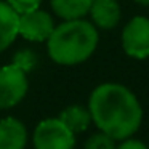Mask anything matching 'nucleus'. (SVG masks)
Here are the masks:
<instances>
[{
  "label": "nucleus",
  "instance_id": "1",
  "mask_svg": "<svg viewBox=\"0 0 149 149\" xmlns=\"http://www.w3.org/2000/svg\"><path fill=\"white\" fill-rule=\"evenodd\" d=\"M91 122L116 141L133 136L143 122V107L130 88L116 82L101 84L88 98Z\"/></svg>",
  "mask_w": 149,
  "mask_h": 149
},
{
  "label": "nucleus",
  "instance_id": "2",
  "mask_svg": "<svg viewBox=\"0 0 149 149\" xmlns=\"http://www.w3.org/2000/svg\"><path fill=\"white\" fill-rule=\"evenodd\" d=\"M98 31L90 21L69 19L55 26L47 40L48 56L63 66H74L87 61L98 47Z\"/></svg>",
  "mask_w": 149,
  "mask_h": 149
},
{
  "label": "nucleus",
  "instance_id": "3",
  "mask_svg": "<svg viewBox=\"0 0 149 149\" xmlns=\"http://www.w3.org/2000/svg\"><path fill=\"white\" fill-rule=\"evenodd\" d=\"M34 149H74L75 133L71 132L58 117L37 123L32 133Z\"/></svg>",
  "mask_w": 149,
  "mask_h": 149
},
{
  "label": "nucleus",
  "instance_id": "4",
  "mask_svg": "<svg viewBox=\"0 0 149 149\" xmlns=\"http://www.w3.org/2000/svg\"><path fill=\"white\" fill-rule=\"evenodd\" d=\"M29 88L27 72L16 64L0 68V109H11L24 100Z\"/></svg>",
  "mask_w": 149,
  "mask_h": 149
},
{
  "label": "nucleus",
  "instance_id": "5",
  "mask_svg": "<svg viewBox=\"0 0 149 149\" xmlns=\"http://www.w3.org/2000/svg\"><path fill=\"white\" fill-rule=\"evenodd\" d=\"M122 48L133 59L149 58V18L133 16L122 31Z\"/></svg>",
  "mask_w": 149,
  "mask_h": 149
},
{
  "label": "nucleus",
  "instance_id": "6",
  "mask_svg": "<svg viewBox=\"0 0 149 149\" xmlns=\"http://www.w3.org/2000/svg\"><path fill=\"white\" fill-rule=\"evenodd\" d=\"M53 29H55L53 18L47 11H42L40 8L19 15V19H18V36L24 37L31 42L48 40Z\"/></svg>",
  "mask_w": 149,
  "mask_h": 149
},
{
  "label": "nucleus",
  "instance_id": "7",
  "mask_svg": "<svg viewBox=\"0 0 149 149\" xmlns=\"http://www.w3.org/2000/svg\"><path fill=\"white\" fill-rule=\"evenodd\" d=\"M88 15L91 18V24L104 31L114 29L122 18L117 0H93Z\"/></svg>",
  "mask_w": 149,
  "mask_h": 149
},
{
  "label": "nucleus",
  "instance_id": "8",
  "mask_svg": "<svg viewBox=\"0 0 149 149\" xmlns=\"http://www.w3.org/2000/svg\"><path fill=\"white\" fill-rule=\"evenodd\" d=\"M27 128L16 117H5L0 120V149H26Z\"/></svg>",
  "mask_w": 149,
  "mask_h": 149
},
{
  "label": "nucleus",
  "instance_id": "9",
  "mask_svg": "<svg viewBox=\"0 0 149 149\" xmlns=\"http://www.w3.org/2000/svg\"><path fill=\"white\" fill-rule=\"evenodd\" d=\"M18 19L19 15L7 2H0V53L18 37Z\"/></svg>",
  "mask_w": 149,
  "mask_h": 149
},
{
  "label": "nucleus",
  "instance_id": "10",
  "mask_svg": "<svg viewBox=\"0 0 149 149\" xmlns=\"http://www.w3.org/2000/svg\"><path fill=\"white\" fill-rule=\"evenodd\" d=\"M58 119L75 135L85 132L91 123V116L88 107L80 106V104H72V106L64 107L59 112Z\"/></svg>",
  "mask_w": 149,
  "mask_h": 149
},
{
  "label": "nucleus",
  "instance_id": "11",
  "mask_svg": "<svg viewBox=\"0 0 149 149\" xmlns=\"http://www.w3.org/2000/svg\"><path fill=\"white\" fill-rule=\"evenodd\" d=\"M93 0H52V10L61 19H80L87 16Z\"/></svg>",
  "mask_w": 149,
  "mask_h": 149
},
{
  "label": "nucleus",
  "instance_id": "12",
  "mask_svg": "<svg viewBox=\"0 0 149 149\" xmlns=\"http://www.w3.org/2000/svg\"><path fill=\"white\" fill-rule=\"evenodd\" d=\"M84 149H116V139L103 132H98L85 141Z\"/></svg>",
  "mask_w": 149,
  "mask_h": 149
},
{
  "label": "nucleus",
  "instance_id": "13",
  "mask_svg": "<svg viewBox=\"0 0 149 149\" xmlns=\"http://www.w3.org/2000/svg\"><path fill=\"white\" fill-rule=\"evenodd\" d=\"M13 64H16L18 68H21L24 72H29L34 69L36 66V55L29 50H23V52H18L15 55Z\"/></svg>",
  "mask_w": 149,
  "mask_h": 149
},
{
  "label": "nucleus",
  "instance_id": "14",
  "mask_svg": "<svg viewBox=\"0 0 149 149\" xmlns=\"http://www.w3.org/2000/svg\"><path fill=\"white\" fill-rule=\"evenodd\" d=\"M7 3L16 11L18 15H24L40 8L42 0H7Z\"/></svg>",
  "mask_w": 149,
  "mask_h": 149
},
{
  "label": "nucleus",
  "instance_id": "15",
  "mask_svg": "<svg viewBox=\"0 0 149 149\" xmlns=\"http://www.w3.org/2000/svg\"><path fill=\"white\" fill-rule=\"evenodd\" d=\"M116 149H148V146L139 139H135L130 136V138L122 139L119 144H116Z\"/></svg>",
  "mask_w": 149,
  "mask_h": 149
},
{
  "label": "nucleus",
  "instance_id": "16",
  "mask_svg": "<svg viewBox=\"0 0 149 149\" xmlns=\"http://www.w3.org/2000/svg\"><path fill=\"white\" fill-rule=\"evenodd\" d=\"M135 2L141 7H149V0H135Z\"/></svg>",
  "mask_w": 149,
  "mask_h": 149
},
{
  "label": "nucleus",
  "instance_id": "17",
  "mask_svg": "<svg viewBox=\"0 0 149 149\" xmlns=\"http://www.w3.org/2000/svg\"><path fill=\"white\" fill-rule=\"evenodd\" d=\"M148 149H149V148H148Z\"/></svg>",
  "mask_w": 149,
  "mask_h": 149
}]
</instances>
